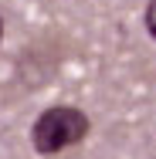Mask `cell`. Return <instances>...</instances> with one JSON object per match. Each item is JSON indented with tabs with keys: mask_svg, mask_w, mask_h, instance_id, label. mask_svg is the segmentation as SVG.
<instances>
[{
	"mask_svg": "<svg viewBox=\"0 0 156 159\" xmlns=\"http://www.w3.org/2000/svg\"><path fill=\"white\" fill-rule=\"evenodd\" d=\"M0 41H3V17H0Z\"/></svg>",
	"mask_w": 156,
	"mask_h": 159,
	"instance_id": "obj_3",
	"label": "cell"
},
{
	"mask_svg": "<svg viewBox=\"0 0 156 159\" xmlns=\"http://www.w3.org/2000/svg\"><path fill=\"white\" fill-rule=\"evenodd\" d=\"M88 135V115L75 105H51L44 108L31 125V146L41 156L64 152L68 146H78Z\"/></svg>",
	"mask_w": 156,
	"mask_h": 159,
	"instance_id": "obj_1",
	"label": "cell"
},
{
	"mask_svg": "<svg viewBox=\"0 0 156 159\" xmlns=\"http://www.w3.org/2000/svg\"><path fill=\"white\" fill-rule=\"evenodd\" d=\"M143 24H146V34L156 41V0L146 3V14H143Z\"/></svg>",
	"mask_w": 156,
	"mask_h": 159,
	"instance_id": "obj_2",
	"label": "cell"
}]
</instances>
